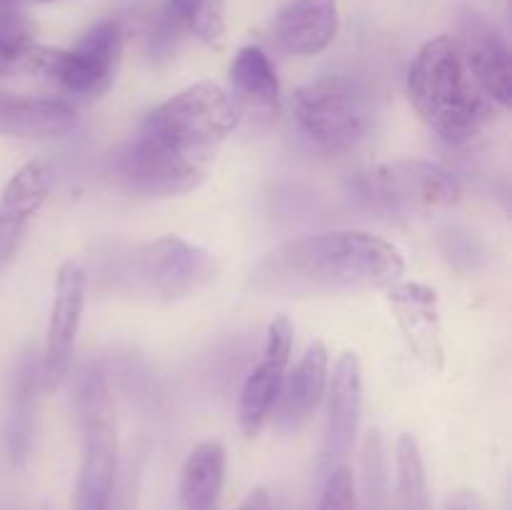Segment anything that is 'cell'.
I'll return each instance as SVG.
<instances>
[{"label":"cell","mask_w":512,"mask_h":510,"mask_svg":"<svg viewBox=\"0 0 512 510\" xmlns=\"http://www.w3.org/2000/svg\"><path fill=\"white\" fill-rule=\"evenodd\" d=\"M405 258L368 230H328L285 240L263 255L250 288L270 298H330L385 290L403 280Z\"/></svg>","instance_id":"obj_2"},{"label":"cell","mask_w":512,"mask_h":510,"mask_svg":"<svg viewBox=\"0 0 512 510\" xmlns=\"http://www.w3.org/2000/svg\"><path fill=\"white\" fill-rule=\"evenodd\" d=\"M230 93L200 80L153 108L123 155V173L145 195L193 193L208 180L220 148L238 128Z\"/></svg>","instance_id":"obj_1"},{"label":"cell","mask_w":512,"mask_h":510,"mask_svg":"<svg viewBox=\"0 0 512 510\" xmlns=\"http://www.w3.org/2000/svg\"><path fill=\"white\" fill-rule=\"evenodd\" d=\"M395 468H398V495L403 510H430L428 475H425L423 453L415 435L403 433L395 448Z\"/></svg>","instance_id":"obj_21"},{"label":"cell","mask_w":512,"mask_h":510,"mask_svg":"<svg viewBox=\"0 0 512 510\" xmlns=\"http://www.w3.org/2000/svg\"><path fill=\"white\" fill-rule=\"evenodd\" d=\"M230 85L238 115L270 120L280 110V80L275 75L268 53L260 45H245L238 50L230 68Z\"/></svg>","instance_id":"obj_18"},{"label":"cell","mask_w":512,"mask_h":510,"mask_svg":"<svg viewBox=\"0 0 512 510\" xmlns=\"http://www.w3.org/2000/svg\"><path fill=\"white\" fill-rule=\"evenodd\" d=\"M225 448L210 438L195 445L180 468L178 498L183 510H218L225 485Z\"/></svg>","instance_id":"obj_19"},{"label":"cell","mask_w":512,"mask_h":510,"mask_svg":"<svg viewBox=\"0 0 512 510\" xmlns=\"http://www.w3.org/2000/svg\"><path fill=\"white\" fill-rule=\"evenodd\" d=\"M43 45L35 43L18 13L0 8V75L38 73Z\"/></svg>","instance_id":"obj_20"},{"label":"cell","mask_w":512,"mask_h":510,"mask_svg":"<svg viewBox=\"0 0 512 510\" xmlns=\"http://www.w3.org/2000/svg\"><path fill=\"white\" fill-rule=\"evenodd\" d=\"M50 183V168L43 160H28L5 183L0 193V273L13 263L30 223L43 210Z\"/></svg>","instance_id":"obj_12"},{"label":"cell","mask_w":512,"mask_h":510,"mask_svg":"<svg viewBox=\"0 0 512 510\" xmlns=\"http://www.w3.org/2000/svg\"><path fill=\"white\" fill-rule=\"evenodd\" d=\"M293 113L300 133L320 153L348 155L370 138L380 110L363 78L323 73L295 90Z\"/></svg>","instance_id":"obj_4"},{"label":"cell","mask_w":512,"mask_h":510,"mask_svg":"<svg viewBox=\"0 0 512 510\" xmlns=\"http://www.w3.org/2000/svg\"><path fill=\"white\" fill-rule=\"evenodd\" d=\"M363 415V363L355 353H343L328 378V423H325L320 470L323 478L353 450Z\"/></svg>","instance_id":"obj_11"},{"label":"cell","mask_w":512,"mask_h":510,"mask_svg":"<svg viewBox=\"0 0 512 510\" xmlns=\"http://www.w3.org/2000/svg\"><path fill=\"white\" fill-rule=\"evenodd\" d=\"M445 510H490L488 500L475 488H460L445 503Z\"/></svg>","instance_id":"obj_24"},{"label":"cell","mask_w":512,"mask_h":510,"mask_svg":"<svg viewBox=\"0 0 512 510\" xmlns=\"http://www.w3.org/2000/svg\"><path fill=\"white\" fill-rule=\"evenodd\" d=\"M238 510H270V495L265 488H253L245 495L243 503L238 505Z\"/></svg>","instance_id":"obj_25"},{"label":"cell","mask_w":512,"mask_h":510,"mask_svg":"<svg viewBox=\"0 0 512 510\" xmlns=\"http://www.w3.org/2000/svg\"><path fill=\"white\" fill-rule=\"evenodd\" d=\"M338 0H293L275 18V40L298 58L323 53L338 35Z\"/></svg>","instance_id":"obj_15"},{"label":"cell","mask_w":512,"mask_h":510,"mask_svg":"<svg viewBox=\"0 0 512 510\" xmlns=\"http://www.w3.org/2000/svg\"><path fill=\"white\" fill-rule=\"evenodd\" d=\"M408 98L448 145L478 138L495 113V103L473 80L453 35H435L420 45L408 68Z\"/></svg>","instance_id":"obj_3"},{"label":"cell","mask_w":512,"mask_h":510,"mask_svg":"<svg viewBox=\"0 0 512 510\" xmlns=\"http://www.w3.org/2000/svg\"><path fill=\"white\" fill-rule=\"evenodd\" d=\"M290 353H293V323L285 315L273 318L265 333L263 350L245 378L238 400V423L245 435H258L273 415L275 403L288 375Z\"/></svg>","instance_id":"obj_10"},{"label":"cell","mask_w":512,"mask_h":510,"mask_svg":"<svg viewBox=\"0 0 512 510\" xmlns=\"http://www.w3.org/2000/svg\"><path fill=\"white\" fill-rule=\"evenodd\" d=\"M458 40L465 65L478 83V88L493 100L498 108H510L512 103V58L510 48L498 30L485 20L470 15L463 23V35Z\"/></svg>","instance_id":"obj_14"},{"label":"cell","mask_w":512,"mask_h":510,"mask_svg":"<svg viewBox=\"0 0 512 510\" xmlns=\"http://www.w3.org/2000/svg\"><path fill=\"white\" fill-rule=\"evenodd\" d=\"M388 290V300L393 305L395 320L408 340L415 358L430 370H443L445 345L443 325H440L438 293L425 283H408L398 280Z\"/></svg>","instance_id":"obj_13"},{"label":"cell","mask_w":512,"mask_h":510,"mask_svg":"<svg viewBox=\"0 0 512 510\" xmlns=\"http://www.w3.org/2000/svg\"><path fill=\"white\" fill-rule=\"evenodd\" d=\"M85 293H88V273L78 260L68 258L58 268L48 330H45L43 368H40L45 390L58 388L68 378L75 340H78L80 323H83Z\"/></svg>","instance_id":"obj_9"},{"label":"cell","mask_w":512,"mask_h":510,"mask_svg":"<svg viewBox=\"0 0 512 510\" xmlns=\"http://www.w3.org/2000/svg\"><path fill=\"white\" fill-rule=\"evenodd\" d=\"M78 123V113L60 98H35L0 90V135L5 138H60Z\"/></svg>","instance_id":"obj_16"},{"label":"cell","mask_w":512,"mask_h":510,"mask_svg":"<svg viewBox=\"0 0 512 510\" xmlns=\"http://www.w3.org/2000/svg\"><path fill=\"white\" fill-rule=\"evenodd\" d=\"M0 3H13V0H0ZM33 3H53V0H33Z\"/></svg>","instance_id":"obj_26"},{"label":"cell","mask_w":512,"mask_h":510,"mask_svg":"<svg viewBox=\"0 0 512 510\" xmlns=\"http://www.w3.org/2000/svg\"><path fill=\"white\" fill-rule=\"evenodd\" d=\"M365 205L393 215H430L463 200V185L450 170L430 160L398 158L370 168L355 183Z\"/></svg>","instance_id":"obj_6"},{"label":"cell","mask_w":512,"mask_h":510,"mask_svg":"<svg viewBox=\"0 0 512 510\" xmlns=\"http://www.w3.org/2000/svg\"><path fill=\"white\" fill-rule=\"evenodd\" d=\"M125 35L118 20H100L75 48L43 45L40 75L58 80L75 95H100L113 85L123 58Z\"/></svg>","instance_id":"obj_7"},{"label":"cell","mask_w":512,"mask_h":510,"mask_svg":"<svg viewBox=\"0 0 512 510\" xmlns=\"http://www.w3.org/2000/svg\"><path fill=\"white\" fill-rule=\"evenodd\" d=\"M133 275L145 293L160 300H180L213 280L215 258L180 235H163L135 250Z\"/></svg>","instance_id":"obj_8"},{"label":"cell","mask_w":512,"mask_h":510,"mask_svg":"<svg viewBox=\"0 0 512 510\" xmlns=\"http://www.w3.org/2000/svg\"><path fill=\"white\" fill-rule=\"evenodd\" d=\"M318 510H355V480L348 465H338L325 475Z\"/></svg>","instance_id":"obj_23"},{"label":"cell","mask_w":512,"mask_h":510,"mask_svg":"<svg viewBox=\"0 0 512 510\" xmlns=\"http://www.w3.org/2000/svg\"><path fill=\"white\" fill-rule=\"evenodd\" d=\"M168 10L180 28L210 48H220L225 38V3L223 0H170Z\"/></svg>","instance_id":"obj_22"},{"label":"cell","mask_w":512,"mask_h":510,"mask_svg":"<svg viewBox=\"0 0 512 510\" xmlns=\"http://www.w3.org/2000/svg\"><path fill=\"white\" fill-rule=\"evenodd\" d=\"M75 413L83 455L75 480L73 510H108L118 473V420L113 395L100 370L88 368L80 373Z\"/></svg>","instance_id":"obj_5"},{"label":"cell","mask_w":512,"mask_h":510,"mask_svg":"<svg viewBox=\"0 0 512 510\" xmlns=\"http://www.w3.org/2000/svg\"><path fill=\"white\" fill-rule=\"evenodd\" d=\"M330 378V353L323 340H313L305 348L303 358L293 368V373L285 375L283 390L275 403L278 420L285 428H300L313 418L320 400L325 398Z\"/></svg>","instance_id":"obj_17"}]
</instances>
